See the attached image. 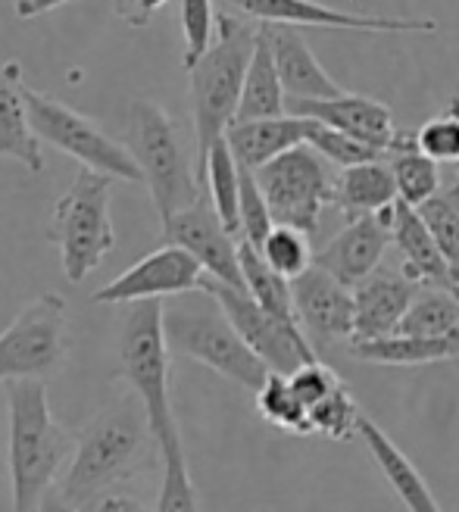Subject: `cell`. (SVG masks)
<instances>
[{
  "label": "cell",
  "instance_id": "6da1fadb",
  "mask_svg": "<svg viewBox=\"0 0 459 512\" xmlns=\"http://www.w3.org/2000/svg\"><path fill=\"white\" fill-rule=\"evenodd\" d=\"M150 450H160L138 394H125L104 413H97L75 434L72 463L60 478V494L82 512L110 497L119 484L132 481L147 463Z\"/></svg>",
  "mask_w": 459,
  "mask_h": 512
},
{
  "label": "cell",
  "instance_id": "7a4b0ae2",
  "mask_svg": "<svg viewBox=\"0 0 459 512\" xmlns=\"http://www.w3.org/2000/svg\"><path fill=\"white\" fill-rule=\"evenodd\" d=\"M75 438L54 419L44 381L7 384V466L13 512H35L57 488Z\"/></svg>",
  "mask_w": 459,
  "mask_h": 512
},
{
  "label": "cell",
  "instance_id": "3957f363",
  "mask_svg": "<svg viewBox=\"0 0 459 512\" xmlns=\"http://www.w3.org/2000/svg\"><path fill=\"white\" fill-rule=\"evenodd\" d=\"M260 29L253 19L222 10L216 22V41L191 69H188V94L194 116V163L203 185L207 157L219 138H225L228 125L238 119L244 75L257 47Z\"/></svg>",
  "mask_w": 459,
  "mask_h": 512
},
{
  "label": "cell",
  "instance_id": "277c9868",
  "mask_svg": "<svg viewBox=\"0 0 459 512\" xmlns=\"http://www.w3.org/2000/svg\"><path fill=\"white\" fill-rule=\"evenodd\" d=\"M122 144L129 147L144 175L160 222L194 207L207 194L197 178V163H191V153L182 141V128L160 104L141 97L132 100L125 110Z\"/></svg>",
  "mask_w": 459,
  "mask_h": 512
},
{
  "label": "cell",
  "instance_id": "5b68a950",
  "mask_svg": "<svg viewBox=\"0 0 459 512\" xmlns=\"http://www.w3.org/2000/svg\"><path fill=\"white\" fill-rule=\"evenodd\" d=\"M163 328L169 350L203 363L250 394H257L272 372L247 347V341L238 335V328L210 291L178 294L172 303H163Z\"/></svg>",
  "mask_w": 459,
  "mask_h": 512
},
{
  "label": "cell",
  "instance_id": "8992f818",
  "mask_svg": "<svg viewBox=\"0 0 459 512\" xmlns=\"http://www.w3.org/2000/svg\"><path fill=\"white\" fill-rule=\"evenodd\" d=\"M119 378L138 394L160 453L182 444L172 409V363L163 328V300H138L119 328Z\"/></svg>",
  "mask_w": 459,
  "mask_h": 512
},
{
  "label": "cell",
  "instance_id": "52a82bcc",
  "mask_svg": "<svg viewBox=\"0 0 459 512\" xmlns=\"http://www.w3.org/2000/svg\"><path fill=\"white\" fill-rule=\"evenodd\" d=\"M113 182V175L82 166L69 191H63L54 203L47 241L57 244L60 266L72 285H82L91 272L104 266L116 247V228L110 219Z\"/></svg>",
  "mask_w": 459,
  "mask_h": 512
},
{
  "label": "cell",
  "instance_id": "ba28073f",
  "mask_svg": "<svg viewBox=\"0 0 459 512\" xmlns=\"http://www.w3.org/2000/svg\"><path fill=\"white\" fill-rule=\"evenodd\" d=\"M22 94H25V107H29L32 128L41 141L54 144L66 157L82 163L85 169L113 175L116 182L144 185V175L122 141L110 138L104 128L94 125L88 116L75 113L72 107L60 104L57 97L41 94L29 85L22 88Z\"/></svg>",
  "mask_w": 459,
  "mask_h": 512
},
{
  "label": "cell",
  "instance_id": "9c48e42d",
  "mask_svg": "<svg viewBox=\"0 0 459 512\" xmlns=\"http://www.w3.org/2000/svg\"><path fill=\"white\" fill-rule=\"evenodd\" d=\"M66 363V300L47 291L0 331V384L47 381Z\"/></svg>",
  "mask_w": 459,
  "mask_h": 512
},
{
  "label": "cell",
  "instance_id": "30bf717a",
  "mask_svg": "<svg viewBox=\"0 0 459 512\" xmlns=\"http://www.w3.org/2000/svg\"><path fill=\"white\" fill-rule=\"evenodd\" d=\"M257 182L269 200L275 225L316 235L325 207L335 203L338 178H331L328 160H322L310 144H300L257 169Z\"/></svg>",
  "mask_w": 459,
  "mask_h": 512
},
{
  "label": "cell",
  "instance_id": "8fae6325",
  "mask_svg": "<svg viewBox=\"0 0 459 512\" xmlns=\"http://www.w3.org/2000/svg\"><path fill=\"white\" fill-rule=\"evenodd\" d=\"M203 291H210L219 300L225 316L232 319V325L238 328V335L247 341V347L257 353L272 372L291 375L303 363H316L319 360V353H316L313 341L306 338V331L291 328L282 319H275L250 291L222 285V281H216L210 275H207V285H203Z\"/></svg>",
  "mask_w": 459,
  "mask_h": 512
},
{
  "label": "cell",
  "instance_id": "7c38bea8",
  "mask_svg": "<svg viewBox=\"0 0 459 512\" xmlns=\"http://www.w3.org/2000/svg\"><path fill=\"white\" fill-rule=\"evenodd\" d=\"M216 4L260 25H291V29H347V32H381V35L438 32L435 19L350 13L322 4V0H216Z\"/></svg>",
  "mask_w": 459,
  "mask_h": 512
},
{
  "label": "cell",
  "instance_id": "4fadbf2b",
  "mask_svg": "<svg viewBox=\"0 0 459 512\" xmlns=\"http://www.w3.org/2000/svg\"><path fill=\"white\" fill-rule=\"evenodd\" d=\"M203 285H207V272H203L194 256L185 247L166 244L147 253L135 266H129L119 278L107 281L100 291H94V303L116 306L138 300H163L203 291Z\"/></svg>",
  "mask_w": 459,
  "mask_h": 512
},
{
  "label": "cell",
  "instance_id": "5bb4252c",
  "mask_svg": "<svg viewBox=\"0 0 459 512\" xmlns=\"http://www.w3.org/2000/svg\"><path fill=\"white\" fill-rule=\"evenodd\" d=\"M163 238L166 244L185 247L210 278L247 291L244 269H241V238L228 232L219 213L213 210V203H207V197L166 219Z\"/></svg>",
  "mask_w": 459,
  "mask_h": 512
},
{
  "label": "cell",
  "instance_id": "9a60e30c",
  "mask_svg": "<svg viewBox=\"0 0 459 512\" xmlns=\"http://www.w3.org/2000/svg\"><path fill=\"white\" fill-rule=\"evenodd\" d=\"M291 291L297 319L313 344L353 338V288L344 281L313 263L303 275L291 278Z\"/></svg>",
  "mask_w": 459,
  "mask_h": 512
},
{
  "label": "cell",
  "instance_id": "2e32d148",
  "mask_svg": "<svg viewBox=\"0 0 459 512\" xmlns=\"http://www.w3.org/2000/svg\"><path fill=\"white\" fill-rule=\"evenodd\" d=\"M378 216L391 228V244L403 256L400 272L406 278L416 281L422 288H456L459 285L450 263L444 260L435 235H431V228L425 225L419 207L397 197L391 207L381 210Z\"/></svg>",
  "mask_w": 459,
  "mask_h": 512
},
{
  "label": "cell",
  "instance_id": "e0dca14e",
  "mask_svg": "<svg viewBox=\"0 0 459 512\" xmlns=\"http://www.w3.org/2000/svg\"><path fill=\"white\" fill-rule=\"evenodd\" d=\"M288 113L341 128V132L353 135L356 141H363L381 153H388L400 135L394 128V113L388 104L350 91L338 97H319V100H288Z\"/></svg>",
  "mask_w": 459,
  "mask_h": 512
},
{
  "label": "cell",
  "instance_id": "ac0fdd59",
  "mask_svg": "<svg viewBox=\"0 0 459 512\" xmlns=\"http://www.w3.org/2000/svg\"><path fill=\"white\" fill-rule=\"evenodd\" d=\"M391 244V228L381 222V216H360L350 219V225L341 235L331 238L319 253L316 266L331 272L347 288H356L366 281L372 272H378L381 260H385Z\"/></svg>",
  "mask_w": 459,
  "mask_h": 512
},
{
  "label": "cell",
  "instance_id": "d6986e66",
  "mask_svg": "<svg viewBox=\"0 0 459 512\" xmlns=\"http://www.w3.org/2000/svg\"><path fill=\"white\" fill-rule=\"evenodd\" d=\"M422 285L410 281L403 272H372L353 288V338L372 341L394 335L400 319L410 310Z\"/></svg>",
  "mask_w": 459,
  "mask_h": 512
},
{
  "label": "cell",
  "instance_id": "ffe728a7",
  "mask_svg": "<svg viewBox=\"0 0 459 512\" xmlns=\"http://www.w3.org/2000/svg\"><path fill=\"white\" fill-rule=\"evenodd\" d=\"M22 88L25 82L19 60H0V160H13L32 175H41L44 150L32 128Z\"/></svg>",
  "mask_w": 459,
  "mask_h": 512
},
{
  "label": "cell",
  "instance_id": "44dd1931",
  "mask_svg": "<svg viewBox=\"0 0 459 512\" xmlns=\"http://www.w3.org/2000/svg\"><path fill=\"white\" fill-rule=\"evenodd\" d=\"M266 32L288 100H319L344 94V88L322 69V63L297 29H291V25H266Z\"/></svg>",
  "mask_w": 459,
  "mask_h": 512
},
{
  "label": "cell",
  "instance_id": "7402d4cb",
  "mask_svg": "<svg viewBox=\"0 0 459 512\" xmlns=\"http://www.w3.org/2000/svg\"><path fill=\"white\" fill-rule=\"evenodd\" d=\"M225 141L232 147L235 160L247 169H263L282 153L306 144V119L285 113L272 119H247V122H232L225 132Z\"/></svg>",
  "mask_w": 459,
  "mask_h": 512
},
{
  "label": "cell",
  "instance_id": "603a6c76",
  "mask_svg": "<svg viewBox=\"0 0 459 512\" xmlns=\"http://www.w3.org/2000/svg\"><path fill=\"white\" fill-rule=\"evenodd\" d=\"M356 438L366 444V450L372 453L378 472L385 475V481L391 484V491L400 497V503L406 506V512H444L431 494V488L425 484L422 472L413 466V459L406 456L385 431H381L372 419H360V428H356Z\"/></svg>",
  "mask_w": 459,
  "mask_h": 512
},
{
  "label": "cell",
  "instance_id": "cb8c5ba5",
  "mask_svg": "<svg viewBox=\"0 0 459 512\" xmlns=\"http://www.w3.org/2000/svg\"><path fill=\"white\" fill-rule=\"evenodd\" d=\"M397 197H400L397 178L385 157L347 166V169H341L338 182H335V207L347 219L378 216L381 210H388Z\"/></svg>",
  "mask_w": 459,
  "mask_h": 512
},
{
  "label": "cell",
  "instance_id": "d4e9b609",
  "mask_svg": "<svg viewBox=\"0 0 459 512\" xmlns=\"http://www.w3.org/2000/svg\"><path fill=\"white\" fill-rule=\"evenodd\" d=\"M350 356L372 366H428L459 356V331L447 338H419V335H385L372 341H350Z\"/></svg>",
  "mask_w": 459,
  "mask_h": 512
},
{
  "label": "cell",
  "instance_id": "484cf974",
  "mask_svg": "<svg viewBox=\"0 0 459 512\" xmlns=\"http://www.w3.org/2000/svg\"><path fill=\"white\" fill-rule=\"evenodd\" d=\"M288 113V94L282 85V75L275 66L272 54V41L266 25H260L257 47H253V57L244 75V91H241V107L235 122L247 119H272V116H285Z\"/></svg>",
  "mask_w": 459,
  "mask_h": 512
},
{
  "label": "cell",
  "instance_id": "4316f807",
  "mask_svg": "<svg viewBox=\"0 0 459 512\" xmlns=\"http://www.w3.org/2000/svg\"><path fill=\"white\" fill-rule=\"evenodd\" d=\"M391 153V169H394V178H397V194L400 200L413 203H425L428 197H435L441 191V169H438V160H431L428 153L419 147L416 135H406L400 132L394 147L388 150Z\"/></svg>",
  "mask_w": 459,
  "mask_h": 512
},
{
  "label": "cell",
  "instance_id": "83f0119b",
  "mask_svg": "<svg viewBox=\"0 0 459 512\" xmlns=\"http://www.w3.org/2000/svg\"><path fill=\"white\" fill-rule=\"evenodd\" d=\"M203 191L210 194L213 210L219 213L228 232L241 238V163L235 160V153L225 138H219L213 144L210 157H207Z\"/></svg>",
  "mask_w": 459,
  "mask_h": 512
},
{
  "label": "cell",
  "instance_id": "f1b7e54d",
  "mask_svg": "<svg viewBox=\"0 0 459 512\" xmlns=\"http://www.w3.org/2000/svg\"><path fill=\"white\" fill-rule=\"evenodd\" d=\"M241 269H244V281L247 291L257 297L266 310L282 319L291 328H303L297 319V306H294V291H291V278H285L282 272H275L266 256L260 253V247H253L247 241H241Z\"/></svg>",
  "mask_w": 459,
  "mask_h": 512
},
{
  "label": "cell",
  "instance_id": "f546056e",
  "mask_svg": "<svg viewBox=\"0 0 459 512\" xmlns=\"http://www.w3.org/2000/svg\"><path fill=\"white\" fill-rule=\"evenodd\" d=\"M400 335L447 338L459 331V294L453 288H419L416 300L397 325Z\"/></svg>",
  "mask_w": 459,
  "mask_h": 512
},
{
  "label": "cell",
  "instance_id": "4dcf8cb0",
  "mask_svg": "<svg viewBox=\"0 0 459 512\" xmlns=\"http://www.w3.org/2000/svg\"><path fill=\"white\" fill-rule=\"evenodd\" d=\"M257 409L275 428L291 431V434H313L310 409L303 406V400L291 388V378L282 372H269L263 388L257 391Z\"/></svg>",
  "mask_w": 459,
  "mask_h": 512
},
{
  "label": "cell",
  "instance_id": "1f68e13d",
  "mask_svg": "<svg viewBox=\"0 0 459 512\" xmlns=\"http://www.w3.org/2000/svg\"><path fill=\"white\" fill-rule=\"evenodd\" d=\"M419 213L459 281V182L419 203Z\"/></svg>",
  "mask_w": 459,
  "mask_h": 512
},
{
  "label": "cell",
  "instance_id": "d6a6232c",
  "mask_svg": "<svg viewBox=\"0 0 459 512\" xmlns=\"http://www.w3.org/2000/svg\"><path fill=\"white\" fill-rule=\"evenodd\" d=\"M306 144H310L322 160H328L331 166H356V163H369V160H381L385 153L356 141L353 135L341 132V128H331L325 122L306 119Z\"/></svg>",
  "mask_w": 459,
  "mask_h": 512
},
{
  "label": "cell",
  "instance_id": "836d02e7",
  "mask_svg": "<svg viewBox=\"0 0 459 512\" xmlns=\"http://www.w3.org/2000/svg\"><path fill=\"white\" fill-rule=\"evenodd\" d=\"M160 456H163V481H160V497L153 512H200L197 488L188 472L185 444H175L163 450Z\"/></svg>",
  "mask_w": 459,
  "mask_h": 512
},
{
  "label": "cell",
  "instance_id": "e575fe53",
  "mask_svg": "<svg viewBox=\"0 0 459 512\" xmlns=\"http://www.w3.org/2000/svg\"><path fill=\"white\" fill-rule=\"evenodd\" d=\"M360 419H363L360 403H356V397L350 394V388H347L344 381L325 400H319L310 409L313 434H322V438H331V441H350V438H356Z\"/></svg>",
  "mask_w": 459,
  "mask_h": 512
},
{
  "label": "cell",
  "instance_id": "d590c367",
  "mask_svg": "<svg viewBox=\"0 0 459 512\" xmlns=\"http://www.w3.org/2000/svg\"><path fill=\"white\" fill-rule=\"evenodd\" d=\"M260 253L266 256V263L275 272H282L285 278L303 275L316 260V253L310 247V235L300 232V228H291V225H275L269 238L263 241Z\"/></svg>",
  "mask_w": 459,
  "mask_h": 512
},
{
  "label": "cell",
  "instance_id": "8d00e7d4",
  "mask_svg": "<svg viewBox=\"0 0 459 512\" xmlns=\"http://www.w3.org/2000/svg\"><path fill=\"white\" fill-rule=\"evenodd\" d=\"M216 0H178V19H182V38H185V72L207 54L216 41Z\"/></svg>",
  "mask_w": 459,
  "mask_h": 512
},
{
  "label": "cell",
  "instance_id": "74e56055",
  "mask_svg": "<svg viewBox=\"0 0 459 512\" xmlns=\"http://www.w3.org/2000/svg\"><path fill=\"white\" fill-rule=\"evenodd\" d=\"M272 228H275V219L269 210V200L257 182V172L241 166V241L263 247Z\"/></svg>",
  "mask_w": 459,
  "mask_h": 512
},
{
  "label": "cell",
  "instance_id": "f35d334b",
  "mask_svg": "<svg viewBox=\"0 0 459 512\" xmlns=\"http://www.w3.org/2000/svg\"><path fill=\"white\" fill-rule=\"evenodd\" d=\"M419 147L438 163H459V97L450 100V107L419 125L416 132Z\"/></svg>",
  "mask_w": 459,
  "mask_h": 512
},
{
  "label": "cell",
  "instance_id": "ab89813d",
  "mask_svg": "<svg viewBox=\"0 0 459 512\" xmlns=\"http://www.w3.org/2000/svg\"><path fill=\"white\" fill-rule=\"evenodd\" d=\"M288 378H291V388L297 391V397L303 400L306 409H313L319 400H325V397L341 384V378H338L335 372H331L328 366H322L319 360H316V363H303V366H300L297 372H291Z\"/></svg>",
  "mask_w": 459,
  "mask_h": 512
},
{
  "label": "cell",
  "instance_id": "60d3db41",
  "mask_svg": "<svg viewBox=\"0 0 459 512\" xmlns=\"http://www.w3.org/2000/svg\"><path fill=\"white\" fill-rule=\"evenodd\" d=\"M163 4H166V0H113V10L125 25H132V29H144V25L153 19V13H157Z\"/></svg>",
  "mask_w": 459,
  "mask_h": 512
},
{
  "label": "cell",
  "instance_id": "b9f144b4",
  "mask_svg": "<svg viewBox=\"0 0 459 512\" xmlns=\"http://www.w3.org/2000/svg\"><path fill=\"white\" fill-rule=\"evenodd\" d=\"M85 512H153V509H147L144 503H138V500H132V497L110 494V497H104V500L91 503Z\"/></svg>",
  "mask_w": 459,
  "mask_h": 512
},
{
  "label": "cell",
  "instance_id": "7bdbcfd3",
  "mask_svg": "<svg viewBox=\"0 0 459 512\" xmlns=\"http://www.w3.org/2000/svg\"><path fill=\"white\" fill-rule=\"evenodd\" d=\"M0 4H4V0H0ZM63 4H69V0H13V13L19 19H35V16H44Z\"/></svg>",
  "mask_w": 459,
  "mask_h": 512
},
{
  "label": "cell",
  "instance_id": "ee69618b",
  "mask_svg": "<svg viewBox=\"0 0 459 512\" xmlns=\"http://www.w3.org/2000/svg\"><path fill=\"white\" fill-rule=\"evenodd\" d=\"M35 512H82V509L75 506V503H69V500L60 494V488H54V491H50V494L38 503Z\"/></svg>",
  "mask_w": 459,
  "mask_h": 512
},
{
  "label": "cell",
  "instance_id": "f6af8a7d",
  "mask_svg": "<svg viewBox=\"0 0 459 512\" xmlns=\"http://www.w3.org/2000/svg\"><path fill=\"white\" fill-rule=\"evenodd\" d=\"M453 291H456V294H459V285H456V288H453Z\"/></svg>",
  "mask_w": 459,
  "mask_h": 512
},
{
  "label": "cell",
  "instance_id": "bcb514c9",
  "mask_svg": "<svg viewBox=\"0 0 459 512\" xmlns=\"http://www.w3.org/2000/svg\"><path fill=\"white\" fill-rule=\"evenodd\" d=\"M456 166H459V163H456ZM456 178H459V175H456Z\"/></svg>",
  "mask_w": 459,
  "mask_h": 512
}]
</instances>
